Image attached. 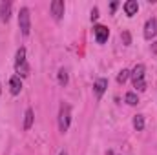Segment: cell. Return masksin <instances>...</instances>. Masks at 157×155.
Segmentation results:
<instances>
[{
	"instance_id": "d6986e66",
	"label": "cell",
	"mask_w": 157,
	"mask_h": 155,
	"mask_svg": "<svg viewBox=\"0 0 157 155\" xmlns=\"http://www.w3.org/2000/svg\"><path fill=\"white\" fill-rule=\"evenodd\" d=\"M117 2H112V6H110V7H112V13H113V11H115V9H117Z\"/></svg>"
},
{
	"instance_id": "8fae6325",
	"label": "cell",
	"mask_w": 157,
	"mask_h": 155,
	"mask_svg": "<svg viewBox=\"0 0 157 155\" xmlns=\"http://www.w3.org/2000/svg\"><path fill=\"white\" fill-rule=\"evenodd\" d=\"M137 9H139V4H137V0H128V2L124 4V13H126L128 17H133V15H137Z\"/></svg>"
},
{
	"instance_id": "ac0fdd59",
	"label": "cell",
	"mask_w": 157,
	"mask_h": 155,
	"mask_svg": "<svg viewBox=\"0 0 157 155\" xmlns=\"http://www.w3.org/2000/svg\"><path fill=\"white\" fill-rule=\"evenodd\" d=\"M97 18H99V9L93 7V11H91V20H97Z\"/></svg>"
},
{
	"instance_id": "6da1fadb",
	"label": "cell",
	"mask_w": 157,
	"mask_h": 155,
	"mask_svg": "<svg viewBox=\"0 0 157 155\" xmlns=\"http://www.w3.org/2000/svg\"><path fill=\"white\" fill-rule=\"evenodd\" d=\"M15 71L20 78L28 77L29 75V66H28V60H26V49L20 47L17 51V59H15Z\"/></svg>"
},
{
	"instance_id": "4fadbf2b",
	"label": "cell",
	"mask_w": 157,
	"mask_h": 155,
	"mask_svg": "<svg viewBox=\"0 0 157 155\" xmlns=\"http://www.w3.org/2000/svg\"><path fill=\"white\" fill-rule=\"evenodd\" d=\"M133 128H135L137 131H143V130H144V117L143 115L133 117Z\"/></svg>"
},
{
	"instance_id": "3957f363",
	"label": "cell",
	"mask_w": 157,
	"mask_h": 155,
	"mask_svg": "<svg viewBox=\"0 0 157 155\" xmlns=\"http://www.w3.org/2000/svg\"><path fill=\"white\" fill-rule=\"evenodd\" d=\"M144 64H137L133 68V71L130 73L132 75V80H133V86L139 89V91H144L146 89V80H144Z\"/></svg>"
},
{
	"instance_id": "ffe728a7",
	"label": "cell",
	"mask_w": 157,
	"mask_h": 155,
	"mask_svg": "<svg viewBox=\"0 0 157 155\" xmlns=\"http://www.w3.org/2000/svg\"><path fill=\"white\" fill-rule=\"evenodd\" d=\"M59 155H68V153H66V152H60V153H59Z\"/></svg>"
},
{
	"instance_id": "7a4b0ae2",
	"label": "cell",
	"mask_w": 157,
	"mask_h": 155,
	"mask_svg": "<svg viewBox=\"0 0 157 155\" xmlns=\"http://www.w3.org/2000/svg\"><path fill=\"white\" fill-rule=\"evenodd\" d=\"M70 122H71V106L66 104V102H62L60 104V110H59V128H60L62 133L68 131Z\"/></svg>"
},
{
	"instance_id": "5b68a950",
	"label": "cell",
	"mask_w": 157,
	"mask_h": 155,
	"mask_svg": "<svg viewBox=\"0 0 157 155\" xmlns=\"http://www.w3.org/2000/svg\"><path fill=\"white\" fill-rule=\"evenodd\" d=\"M157 33V20L155 18H148L146 24H144V39L152 40Z\"/></svg>"
},
{
	"instance_id": "ba28073f",
	"label": "cell",
	"mask_w": 157,
	"mask_h": 155,
	"mask_svg": "<svg viewBox=\"0 0 157 155\" xmlns=\"http://www.w3.org/2000/svg\"><path fill=\"white\" fill-rule=\"evenodd\" d=\"M9 91H11V95H18L22 91V80L18 75L9 78Z\"/></svg>"
},
{
	"instance_id": "30bf717a",
	"label": "cell",
	"mask_w": 157,
	"mask_h": 155,
	"mask_svg": "<svg viewBox=\"0 0 157 155\" xmlns=\"http://www.w3.org/2000/svg\"><path fill=\"white\" fill-rule=\"evenodd\" d=\"M0 18H2V22H9V18H11V2H2L0 4Z\"/></svg>"
},
{
	"instance_id": "52a82bcc",
	"label": "cell",
	"mask_w": 157,
	"mask_h": 155,
	"mask_svg": "<svg viewBox=\"0 0 157 155\" xmlns=\"http://www.w3.org/2000/svg\"><path fill=\"white\" fill-rule=\"evenodd\" d=\"M51 15L55 20H60L64 15V2L62 0H53L51 2Z\"/></svg>"
},
{
	"instance_id": "7c38bea8",
	"label": "cell",
	"mask_w": 157,
	"mask_h": 155,
	"mask_svg": "<svg viewBox=\"0 0 157 155\" xmlns=\"http://www.w3.org/2000/svg\"><path fill=\"white\" fill-rule=\"evenodd\" d=\"M26 119H24V130L28 131V130H31V126H33V120H35V113H33V110L29 108V110H26Z\"/></svg>"
},
{
	"instance_id": "2e32d148",
	"label": "cell",
	"mask_w": 157,
	"mask_h": 155,
	"mask_svg": "<svg viewBox=\"0 0 157 155\" xmlns=\"http://www.w3.org/2000/svg\"><path fill=\"white\" fill-rule=\"evenodd\" d=\"M128 77H130V71L128 70H122V71H119V75H117V82L119 84H124L128 80Z\"/></svg>"
},
{
	"instance_id": "5bb4252c",
	"label": "cell",
	"mask_w": 157,
	"mask_h": 155,
	"mask_svg": "<svg viewBox=\"0 0 157 155\" xmlns=\"http://www.w3.org/2000/svg\"><path fill=\"white\" fill-rule=\"evenodd\" d=\"M124 100H126V104H130V106H135V104L139 102V99H137V95H135L133 91H128V93L124 95Z\"/></svg>"
},
{
	"instance_id": "e0dca14e",
	"label": "cell",
	"mask_w": 157,
	"mask_h": 155,
	"mask_svg": "<svg viewBox=\"0 0 157 155\" xmlns=\"http://www.w3.org/2000/svg\"><path fill=\"white\" fill-rule=\"evenodd\" d=\"M121 39H122V42H124V46H130V44H132V37H130V33H128V31H122Z\"/></svg>"
},
{
	"instance_id": "44dd1931",
	"label": "cell",
	"mask_w": 157,
	"mask_h": 155,
	"mask_svg": "<svg viewBox=\"0 0 157 155\" xmlns=\"http://www.w3.org/2000/svg\"><path fill=\"white\" fill-rule=\"evenodd\" d=\"M0 93H2V84H0Z\"/></svg>"
},
{
	"instance_id": "8992f818",
	"label": "cell",
	"mask_w": 157,
	"mask_h": 155,
	"mask_svg": "<svg viewBox=\"0 0 157 155\" xmlns=\"http://www.w3.org/2000/svg\"><path fill=\"white\" fill-rule=\"evenodd\" d=\"M93 33H95V40L99 44H104L108 40V37H110V29L106 26H95L93 28Z\"/></svg>"
},
{
	"instance_id": "9a60e30c",
	"label": "cell",
	"mask_w": 157,
	"mask_h": 155,
	"mask_svg": "<svg viewBox=\"0 0 157 155\" xmlns=\"http://www.w3.org/2000/svg\"><path fill=\"white\" fill-rule=\"evenodd\" d=\"M59 84L64 88L66 84H68V71L62 68V70H59Z\"/></svg>"
},
{
	"instance_id": "9c48e42d",
	"label": "cell",
	"mask_w": 157,
	"mask_h": 155,
	"mask_svg": "<svg viewBox=\"0 0 157 155\" xmlns=\"http://www.w3.org/2000/svg\"><path fill=\"white\" fill-rule=\"evenodd\" d=\"M106 88H108V80H106V78H97V82L93 84L95 97H97V99H101V97H102V93L106 91Z\"/></svg>"
},
{
	"instance_id": "277c9868",
	"label": "cell",
	"mask_w": 157,
	"mask_h": 155,
	"mask_svg": "<svg viewBox=\"0 0 157 155\" xmlns=\"http://www.w3.org/2000/svg\"><path fill=\"white\" fill-rule=\"evenodd\" d=\"M18 28H20L24 37L29 35V31H31V18H29V9L28 7H22L20 13H18Z\"/></svg>"
}]
</instances>
